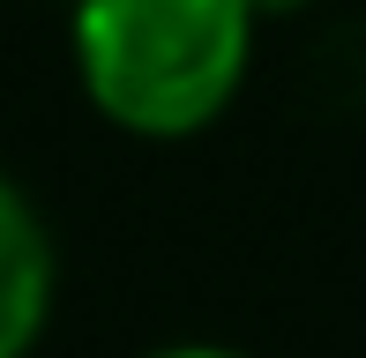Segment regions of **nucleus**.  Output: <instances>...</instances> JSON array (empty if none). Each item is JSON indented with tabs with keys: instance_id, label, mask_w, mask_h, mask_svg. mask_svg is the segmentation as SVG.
<instances>
[{
	"instance_id": "f257e3e1",
	"label": "nucleus",
	"mask_w": 366,
	"mask_h": 358,
	"mask_svg": "<svg viewBox=\"0 0 366 358\" xmlns=\"http://www.w3.org/2000/svg\"><path fill=\"white\" fill-rule=\"evenodd\" d=\"M247 60V0H75V68L112 127L194 135L239 97Z\"/></svg>"
},
{
	"instance_id": "20e7f679",
	"label": "nucleus",
	"mask_w": 366,
	"mask_h": 358,
	"mask_svg": "<svg viewBox=\"0 0 366 358\" xmlns=\"http://www.w3.org/2000/svg\"><path fill=\"white\" fill-rule=\"evenodd\" d=\"M254 15H285V8H299V0H247Z\"/></svg>"
},
{
	"instance_id": "f03ea898",
	"label": "nucleus",
	"mask_w": 366,
	"mask_h": 358,
	"mask_svg": "<svg viewBox=\"0 0 366 358\" xmlns=\"http://www.w3.org/2000/svg\"><path fill=\"white\" fill-rule=\"evenodd\" d=\"M53 314V232L0 172V358H30Z\"/></svg>"
},
{
	"instance_id": "7ed1b4c3",
	"label": "nucleus",
	"mask_w": 366,
	"mask_h": 358,
	"mask_svg": "<svg viewBox=\"0 0 366 358\" xmlns=\"http://www.w3.org/2000/svg\"><path fill=\"white\" fill-rule=\"evenodd\" d=\"M142 358H247V351H224V344H157Z\"/></svg>"
}]
</instances>
